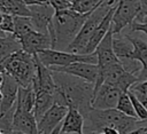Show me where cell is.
Returning a JSON list of instances; mask_svg holds the SVG:
<instances>
[{"label":"cell","mask_w":147,"mask_h":134,"mask_svg":"<svg viewBox=\"0 0 147 134\" xmlns=\"http://www.w3.org/2000/svg\"><path fill=\"white\" fill-rule=\"evenodd\" d=\"M53 72V71H52ZM55 81V102L62 105H74L84 116L90 112L93 97V85L65 73L53 72Z\"/></svg>","instance_id":"1"},{"label":"cell","mask_w":147,"mask_h":134,"mask_svg":"<svg viewBox=\"0 0 147 134\" xmlns=\"http://www.w3.org/2000/svg\"><path fill=\"white\" fill-rule=\"evenodd\" d=\"M88 14H79L72 9L55 11L48 26L52 49L65 50L78 34Z\"/></svg>","instance_id":"2"},{"label":"cell","mask_w":147,"mask_h":134,"mask_svg":"<svg viewBox=\"0 0 147 134\" xmlns=\"http://www.w3.org/2000/svg\"><path fill=\"white\" fill-rule=\"evenodd\" d=\"M84 119L87 120V126L84 127V134L99 133L107 126L115 127L119 134H127L131 131L139 128V120L137 118L127 117L117 109H91Z\"/></svg>","instance_id":"3"},{"label":"cell","mask_w":147,"mask_h":134,"mask_svg":"<svg viewBox=\"0 0 147 134\" xmlns=\"http://www.w3.org/2000/svg\"><path fill=\"white\" fill-rule=\"evenodd\" d=\"M1 66L6 73L15 79L18 86L28 87L32 85L36 77L34 55L20 49L1 61Z\"/></svg>","instance_id":"4"},{"label":"cell","mask_w":147,"mask_h":134,"mask_svg":"<svg viewBox=\"0 0 147 134\" xmlns=\"http://www.w3.org/2000/svg\"><path fill=\"white\" fill-rule=\"evenodd\" d=\"M137 82H139L138 77L131 72L125 71L121 62H117L99 68V74L93 86V92L96 90L102 84H107L118 88L122 93H126Z\"/></svg>","instance_id":"5"},{"label":"cell","mask_w":147,"mask_h":134,"mask_svg":"<svg viewBox=\"0 0 147 134\" xmlns=\"http://www.w3.org/2000/svg\"><path fill=\"white\" fill-rule=\"evenodd\" d=\"M36 56L40 61V63L47 68H53V66L62 68V66H67V65H70L77 62H86V63L96 64V56L94 53L88 54V55H82V54L68 53L64 50L45 49V50L37 53Z\"/></svg>","instance_id":"6"},{"label":"cell","mask_w":147,"mask_h":134,"mask_svg":"<svg viewBox=\"0 0 147 134\" xmlns=\"http://www.w3.org/2000/svg\"><path fill=\"white\" fill-rule=\"evenodd\" d=\"M140 13L139 0H118L113 18H111V31L113 34H118L122 30L130 25Z\"/></svg>","instance_id":"7"},{"label":"cell","mask_w":147,"mask_h":134,"mask_svg":"<svg viewBox=\"0 0 147 134\" xmlns=\"http://www.w3.org/2000/svg\"><path fill=\"white\" fill-rule=\"evenodd\" d=\"M49 70L53 72H60V73L74 76L76 78H79V79L88 82V84H92L93 86H94V84L98 79V74H99L98 64L86 63V62H77V63H72L70 65L62 66V68L53 66V68H49Z\"/></svg>","instance_id":"8"},{"label":"cell","mask_w":147,"mask_h":134,"mask_svg":"<svg viewBox=\"0 0 147 134\" xmlns=\"http://www.w3.org/2000/svg\"><path fill=\"white\" fill-rule=\"evenodd\" d=\"M122 92L107 84H102L96 90L93 92V97L91 102V108L96 110H107V109H116L118 98Z\"/></svg>","instance_id":"9"},{"label":"cell","mask_w":147,"mask_h":134,"mask_svg":"<svg viewBox=\"0 0 147 134\" xmlns=\"http://www.w3.org/2000/svg\"><path fill=\"white\" fill-rule=\"evenodd\" d=\"M68 112V107L54 102L53 105L42 115V117L37 121L38 134H51L54 128L62 124L65 115Z\"/></svg>","instance_id":"10"},{"label":"cell","mask_w":147,"mask_h":134,"mask_svg":"<svg viewBox=\"0 0 147 134\" xmlns=\"http://www.w3.org/2000/svg\"><path fill=\"white\" fill-rule=\"evenodd\" d=\"M18 42L21 45V49L31 55H34L45 49H52L49 34L40 33L34 30H31L30 32L24 34L18 40Z\"/></svg>","instance_id":"11"},{"label":"cell","mask_w":147,"mask_h":134,"mask_svg":"<svg viewBox=\"0 0 147 134\" xmlns=\"http://www.w3.org/2000/svg\"><path fill=\"white\" fill-rule=\"evenodd\" d=\"M30 10V19L34 31L48 34V26L52 23V18L54 15V9L47 5L40 6H28Z\"/></svg>","instance_id":"12"},{"label":"cell","mask_w":147,"mask_h":134,"mask_svg":"<svg viewBox=\"0 0 147 134\" xmlns=\"http://www.w3.org/2000/svg\"><path fill=\"white\" fill-rule=\"evenodd\" d=\"M0 90L2 94V98L0 102V113H3L10 110L13 107H15L18 90V84L15 81L13 77H10L5 71L2 72L1 76Z\"/></svg>","instance_id":"13"},{"label":"cell","mask_w":147,"mask_h":134,"mask_svg":"<svg viewBox=\"0 0 147 134\" xmlns=\"http://www.w3.org/2000/svg\"><path fill=\"white\" fill-rule=\"evenodd\" d=\"M13 131L22 132L25 134H38L37 120L33 112H29L16 107V103L13 115Z\"/></svg>","instance_id":"14"},{"label":"cell","mask_w":147,"mask_h":134,"mask_svg":"<svg viewBox=\"0 0 147 134\" xmlns=\"http://www.w3.org/2000/svg\"><path fill=\"white\" fill-rule=\"evenodd\" d=\"M94 54L96 56V64L99 68L119 62V60L116 57V55L113 50V31H111V27L107 32V34L103 37V39L100 41V44L96 46Z\"/></svg>","instance_id":"15"},{"label":"cell","mask_w":147,"mask_h":134,"mask_svg":"<svg viewBox=\"0 0 147 134\" xmlns=\"http://www.w3.org/2000/svg\"><path fill=\"white\" fill-rule=\"evenodd\" d=\"M85 119L84 116L74 105H68V112L62 121L61 133L84 134Z\"/></svg>","instance_id":"16"},{"label":"cell","mask_w":147,"mask_h":134,"mask_svg":"<svg viewBox=\"0 0 147 134\" xmlns=\"http://www.w3.org/2000/svg\"><path fill=\"white\" fill-rule=\"evenodd\" d=\"M126 36L133 46V53L131 55V60L138 61L141 65V69L137 73V77H138L139 81L147 80V44L145 41H142L141 39L133 38L129 34H126Z\"/></svg>","instance_id":"17"},{"label":"cell","mask_w":147,"mask_h":134,"mask_svg":"<svg viewBox=\"0 0 147 134\" xmlns=\"http://www.w3.org/2000/svg\"><path fill=\"white\" fill-rule=\"evenodd\" d=\"M115 7H113V8L109 9V11L106 14V16L102 18V21L100 22V24L95 29L94 33L92 34V37H91V39H90V41H88V44H87V46L85 48L84 55H88V54L94 53L96 46L100 44V41L107 34V32L110 30V27H111V18H113V14H114Z\"/></svg>","instance_id":"18"},{"label":"cell","mask_w":147,"mask_h":134,"mask_svg":"<svg viewBox=\"0 0 147 134\" xmlns=\"http://www.w3.org/2000/svg\"><path fill=\"white\" fill-rule=\"evenodd\" d=\"M113 50L116 55V57L121 61L131 60V55L133 53V46L127 39V36L113 34Z\"/></svg>","instance_id":"19"},{"label":"cell","mask_w":147,"mask_h":134,"mask_svg":"<svg viewBox=\"0 0 147 134\" xmlns=\"http://www.w3.org/2000/svg\"><path fill=\"white\" fill-rule=\"evenodd\" d=\"M36 92V98H34V107H33V115L36 120L38 121L42 115L53 105L55 102L54 94L44 92V90H34Z\"/></svg>","instance_id":"20"},{"label":"cell","mask_w":147,"mask_h":134,"mask_svg":"<svg viewBox=\"0 0 147 134\" xmlns=\"http://www.w3.org/2000/svg\"><path fill=\"white\" fill-rule=\"evenodd\" d=\"M34 98H36V92L31 86L28 87H21L18 86L17 90V98H16V107L29 111L33 112V107H34Z\"/></svg>","instance_id":"21"},{"label":"cell","mask_w":147,"mask_h":134,"mask_svg":"<svg viewBox=\"0 0 147 134\" xmlns=\"http://www.w3.org/2000/svg\"><path fill=\"white\" fill-rule=\"evenodd\" d=\"M20 49L21 45L13 34H6L3 37H0V62Z\"/></svg>","instance_id":"22"},{"label":"cell","mask_w":147,"mask_h":134,"mask_svg":"<svg viewBox=\"0 0 147 134\" xmlns=\"http://www.w3.org/2000/svg\"><path fill=\"white\" fill-rule=\"evenodd\" d=\"M14 19V38L18 41L24 34L33 30L29 16H13Z\"/></svg>","instance_id":"23"},{"label":"cell","mask_w":147,"mask_h":134,"mask_svg":"<svg viewBox=\"0 0 147 134\" xmlns=\"http://www.w3.org/2000/svg\"><path fill=\"white\" fill-rule=\"evenodd\" d=\"M116 109L119 112H122L125 116H127V117L137 118L134 109H133V105H132V102H131V100H130V97L127 95V92L121 94V96L118 98V102H117V105H116Z\"/></svg>","instance_id":"24"},{"label":"cell","mask_w":147,"mask_h":134,"mask_svg":"<svg viewBox=\"0 0 147 134\" xmlns=\"http://www.w3.org/2000/svg\"><path fill=\"white\" fill-rule=\"evenodd\" d=\"M127 95L132 102V105H133V109H134V112H136V116H137V119L138 120H145L147 118V110L142 107V104L137 100V97L134 96V94L129 89L127 90Z\"/></svg>","instance_id":"25"},{"label":"cell","mask_w":147,"mask_h":134,"mask_svg":"<svg viewBox=\"0 0 147 134\" xmlns=\"http://www.w3.org/2000/svg\"><path fill=\"white\" fill-rule=\"evenodd\" d=\"M0 31L5 32L6 34L14 33V19H13L11 15L2 14V18L0 22Z\"/></svg>","instance_id":"26"},{"label":"cell","mask_w":147,"mask_h":134,"mask_svg":"<svg viewBox=\"0 0 147 134\" xmlns=\"http://www.w3.org/2000/svg\"><path fill=\"white\" fill-rule=\"evenodd\" d=\"M48 5L54 9V11L71 9L72 0H48Z\"/></svg>","instance_id":"27"},{"label":"cell","mask_w":147,"mask_h":134,"mask_svg":"<svg viewBox=\"0 0 147 134\" xmlns=\"http://www.w3.org/2000/svg\"><path fill=\"white\" fill-rule=\"evenodd\" d=\"M140 2V13L134 19L138 23H144L147 21V0H139Z\"/></svg>","instance_id":"28"},{"label":"cell","mask_w":147,"mask_h":134,"mask_svg":"<svg viewBox=\"0 0 147 134\" xmlns=\"http://www.w3.org/2000/svg\"><path fill=\"white\" fill-rule=\"evenodd\" d=\"M130 30L133 31V32H144L146 36H147V21L144 22V23H138L136 21H133L131 24H130Z\"/></svg>","instance_id":"29"},{"label":"cell","mask_w":147,"mask_h":134,"mask_svg":"<svg viewBox=\"0 0 147 134\" xmlns=\"http://www.w3.org/2000/svg\"><path fill=\"white\" fill-rule=\"evenodd\" d=\"M130 89H134V90L140 92V93H142L144 95H146V96H147V80L139 81V82L134 84Z\"/></svg>","instance_id":"30"},{"label":"cell","mask_w":147,"mask_h":134,"mask_svg":"<svg viewBox=\"0 0 147 134\" xmlns=\"http://www.w3.org/2000/svg\"><path fill=\"white\" fill-rule=\"evenodd\" d=\"M133 94H134V96L137 97V100L142 104V107L147 110V96L146 95H144L142 93H140V92H137V90H134V89H130Z\"/></svg>","instance_id":"31"},{"label":"cell","mask_w":147,"mask_h":134,"mask_svg":"<svg viewBox=\"0 0 147 134\" xmlns=\"http://www.w3.org/2000/svg\"><path fill=\"white\" fill-rule=\"evenodd\" d=\"M23 2L26 6H40V5H47L48 0H23Z\"/></svg>","instance_id":"32"},{"label":"cell","mask_w":147,"mask_h":134,"mask_svg":"<svg viewBox=\"0 0 147 134\" xmlns=\"http://www.w3.org/2000/svg\"><path fill=\"white\" fill-rule=\"evenodd\" d=\"M100 132H101V133H103V134H119V132H118L115 127H110V126L103 127Z\"/></svg>","instance_id":"33"},{"label":"cell","mask_w":147,"mask_h":134,"mask_svg":"<svg viewBox=\"0 0 147 134\" xmlns=\"http://www.w3.org/2000/svg\"><path fill=\"white\" fill-rule=\"evenodd\" d=\"M127 134H146V132H145L144 127H139V128H137V129L131 131V132L127 133Z\"/></svg>","instance_id":"34"},{"label":"cell","mask_w":147,"mask_h":134,"mask_svg":"<svg viewBox=\"0 0 147 134\" xmlns=\"http://www.w3.org/2000/svg\"><path fill=\"white\" fill-rule=\"evenodd\" d=\"M61 126H62V124H60L56 128H54V129L52 131V133H51V134H60V133H61Z\"/></svg>","instance_id":"35"},{"label":"cell","mask_w":147,"mask_h":134,"mask_svg":"<svg viewBox=\"0 0 147 134\" xmlns=\"http://www.w3.org/2000/svg\"><path fill=\"white\" fill-rule=\"evenodd\" d=\"M13 134H25V133H22V132H15V131H13Z\"/></svg>","instance_id":"36"},{"label":"cell","mask_w":147,"mask_h":134,"mask_svg":"<svg viewBox=\"0 0 147 134\" xmlns=\"http://www.w3.org/2000/svg\"><path fill=\"white\" fill-rule=\"evenodd\" d=\"M1 98H2V94H1V90H0V102H1Z\"/></svg>","instance_id":"37"},{"label":"cell","mask_w":147,"mask_h":134,"mask_svg":"<svg viewBox=\"0 0 147 134\" xmlns=\"http://www.w3.org/2000/svg\"><path fill=\"white\" fill-rule=\"evenodd\" d=\"M1 18H2V14L0 13V22H1Z\"/></svg>","instance_id":"38"},{"label":"cell","mask_w":147,"mask_h":134,"mask_svg":"<svg viewBox=\"0 0 147 134\" xmlns=\"http://www.w3.org/2000/svg\"><path fill=\"white\" fill-rule=\"evenodd\" d=\"M144 129H145V132H146V134H147V127H144Z\"/></svg>","instance_id":"39"},{"label":"cell","mask_w":147,"mask_h":134,"mask_svg":"<svg viewBox=\"0 0 147 134\" xmlns=\"http://www.w3.org/2000/svg\"><path fill=\"white\" fill-rule=\"evenodd\" d=\"M95 134H103V133H101V132H99V133H95Z\"/></svg>","instance_id":"40"},{"label":"cell","mask_w":147,"mask_h":134,"mask_svg":"<svg viewBox=\"0 0 147 134\" xmlns=\"http://www.w3.org/2000/svg\"><path fill=\"white\" fill-rule=\"evenodd\" d=\"M60 134H70V133H60Z\"/></svg>","instance_id":"41"}]
</instances>
